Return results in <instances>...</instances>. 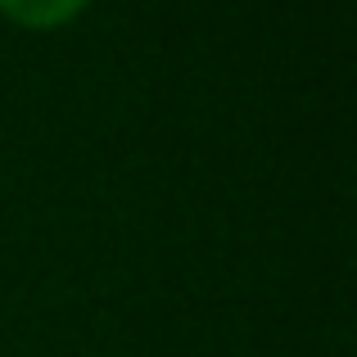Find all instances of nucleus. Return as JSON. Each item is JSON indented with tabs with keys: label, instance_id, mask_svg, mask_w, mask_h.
I'll return each mask as SVG.
<instances>
[{
	"label": "nucleus",
	"instance_id": "obj_1",
	"mask_svg": "<svg viewBox=\"0 0 357 357\" xmlns=\"http://www.w3.org/2000/svg\"><path fill=\"white\" fill-rule=\"evenodd\" d=\"M91 0H0V14L18 27H32V32H45V27H63L86 9Z\"/></svg>",
	"mask_w": 357,
	"mask_h": 357
}]
</instances>
